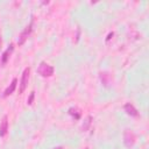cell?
<instances>
[{"label":"cell","mask_w":149,"mask_h":149,"mask_svg":"<svg viewBox=\"0 0 149 149\" xmlns=\"http://www.w3.org/2000/svg\"><path fill=\"white\" fill-rule=\"evenodd\" d=\"M54 71H55L54 66L49 65V64L45 63V62H41V63L38 64V66H37V73H38L41 77H43V78L51 77V76L54 74Z\"/></svg>","instance_id":"cell-1"},{"label":"cell","mask_w":149,"mask_h":149,"mask_svg":"<svg viewBox=\"0 0 149 149\" xmlns=\"http://www.w3.org/2000/svg\"><path fill=\"white\" fill-rule=\"evenodd\" d=\"M136 142V135L132 129H126L123 132V143L127 148H132Z\"/></svg>","instance_id":"cell-2"},{"label":"cell","mask_w":149,"mask_h":149,"mask_svg":"<svg viewBox=\"0 0 149 149\" xmlns=\"http://www.w3.org/2000/svg\"><path fill=\"white\" fill-rule=\"evenodd\" d=\"M29 76H30V68H26L22 72V76H21V81H20V90H19V93H23L24 90L27 88L28 86V81H29Z\"/></svg>","instance_id":"cell-3"},{"label":"cell","mask_w":149,"mask_h":149,"mask_svg":"<svg viewBox=\"0 0 149 149\" xmlns=\"http://www.w3.org/2000/svg\"><path fill=\"white\" fill-rule=\"evenodd\" d=\"M31 30H33V21H30V23H29V24L21 31V34L19 35V40H17V44H19V45L24 44V42H26L27 38L29 37Z\"/></svg>","instance_id":"cell-4"},{"label":"cell","mask_w":149,"mask_h":149,"mask_svg":"<svg viewBox=\"0 0 149 149\" xmlns=\"http://www.w3.org/2000/svg\"><path fill=\"white\" fill-rule=\"evenodd\" d=\"M123 109H125L126 114L129 115V116H133V118H137V116H139L137 109H136L135 106H134L133 104H130V102H127V104L123 106Z\"/></svg>","instance_id":"cell-5"},{"label":"cell","mask_w":149,"mask_h":149,"mask_svg":"<svg viewBox=\"0 0 149 149\" xmlns=\"http://www.w3.org/2000/svg\"><path fill=\"white\" fill-rule=\"evenodd\" d=\"M8 132V116L3 115L0 122V136L3 137Z\"/></svg>","instance_id":"cell-6"},{"label":"cell","mask_w":149,"mask_h":149,"mask_svg":"<svg viewBox=\"0 0 149 149\" xmlns=\"http://www.w3.org/2000/svg\"><path fill=\"white\" fill-rule=\"evenodd\" d=\"M13 51H14V44H9V47L5 50V52H3L2 56H1V63H2L3 65L8 62V59H9V57H10V55H12Z\"/></svg>","instance_id":"cell-7"},{"label":"cell","mask_w":149,"mask_h":149,"mask_svg":"<svg viewBox=\"0 0 149 149\" xmlns=\"http://www.w3.org/2000/svg\"><path fill=\"white\" fill-rule=\"evenodd\" d=\"M99 78H100V80H101V83H102V85H104L105 87H108V86L111 85V74H109L108 72L101 71V72L99 73Z\"/></svg>","instance_id":"cell-8"},{"label":"cell","mask_w":149,"mask_h":149,"mask_svg":"<svg viewBox=\"0 0 149 149\" xmlns=\"http://www.w3.org/2000/svg\"><path fill=\"white\" fill-rule=\"evenodd\" d=\"M16 84H17V78H13L12 83L9 84V86L5 90V92H3V97H8V95H10V94L15 91V88H16Z\"/></svg>","instance_id":"cell-9"},{"label":"cell","mask_w":149,"mask_h":149,"mask_svg":"<svg viewBox=\"0 0 149 149\" xmlns=\"http://www.w3.org/2000/svg\"><path fill=\"white\" fill-rule=\"evenodd\" d=\"M68 113H69L74 120H79L80 116H81V112H80L77 107H70V108L68 109Z\"/></svg>","instance_id":"cell-10"},{"label":"cell","mask_w":149,"mask_h":149,"mask_svg":"<svg viewBox=\"0 0 149 149\" xmlns=\"http://www.w3.org/2000/svg\"><path fill=\"white\" fill-rule=\"evenodd\" d=\"M34 98H35V92L31 91L30 94H29V97H28V99H27V104H28L29 106L33 105V102H34Z\"/></svg>","instance_id":"cell-11"},{"label":"cell","mask_w":149,"mask_h":149,"mask_svg":"<svg viewBox=\"0 0 149 149\" xmlns=\"http://www.w3.org/2000/svg\"><path fill=\"white\" fill-rule=\"evenodd\" d=\"M91 120H92V116L88 115V116L86 118V120H85V125H83V130H86V129L88 128V126L91 125Z\"/></svg>","instance_id":"cell-12"},{"label":"cell","mask_w":149,"mask_h":149,"mask_svg":"<svg viewBox=\"0 0 149 149\" xmlns=\"http://www.w3.org/2000/svg\"><path fill=\"white\" fill-rule=\"evenodd\" d=\"M113 35H114V33H109V34H108V36H107V38H106V41H109V40H111V37H112Z\"/></svg>","instance_id":"cell-13"},{"label":"cell","mask_w":149,"mask_h":149,"mask_svg":"<svg viewBox=\"0 0 149 149\" xmlns=\"http://www.w3.org/2000/svg\"><path fill=\"white\" fill-rule=\"evenodd\" d=\"M52 149H64L62 146H57V147H55V148H52Z\"/></svg>","instance_id":"cell-14"},{"label":"cell","mask_w":149,"mask_h":149,"mask_svg":"<svg viewBox=\"0 0 149 149\" xmlns=\"http://www.w3.org/2000/svg\"><path fill=\"white\" fill-rule=\"evenodd\" d=\"M1 45H2V38H1V36H0V49H1Z\"/></svg>","instance_id":"cell-15"},{"label":"cell","mask_w":149,"mask_h":149,"mask_svg":"<svg viewBox=\"0 0 149 149\" xmlns=\"http://www.w3.org/2000/svg\"><path fill=\"white\" fill-rule=\"evenodd\" d=\"M84 149H88V148H84Z\"/></svg>","instance_id":"cell-16"}]
</instances>
